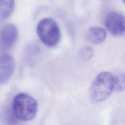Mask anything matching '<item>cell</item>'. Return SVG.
<instances>
[{
    "label": "cell",
    "mask_w": 125,
    "mask_h": 125,
    "mask_svg": "<svg viewBox=\"0 0 125 125\" xmlns=\"http://www.w3.org/2000/svg\"><path fill=\"white\" fill-rule=\"evenodd\" d=\"M115 76L109 72L99 73L92 83L89 89V96L94 103L106 100L114 90Z\"/></svg>",
    "instance_id": "6da1fadb"
},
{
    "label": "cell",
    "mask_w": 125,
    "mask_h": 125,
    "mask_svg": "<svg viewBox=\"0 0 125 125\" xmlns=\"http://www.w3.org/2000/svg\"><path fill=\"white\" fill-rule=\"evenodd\" d=\"M15 0H0V10L1 20L7 19L13 13Z\"/></svg>",
    "instance_id": "ba28073f"
},
{
    "label": "cell",
    "mask_w": 125,
    "mask_h": 125,
    "mask_svg": "<svg viewBox=\"0 0 125 125\" xmlns=\"http://www.w3.org/2000/svg\"><path fill=\"white\" fill-rule=\"evenodd\" d=\"M15 63L10 54L2 52L0 57V83L6 84L10 80L13 74Z\"/></svg>",
    "instance_id": "8992f818"
},
{
    "label": "cell",
    "mask_w": 125,
    "mask_h": 125,
    "mask_svg": "<svg viewBox=\"0 0 125 125\" xmlns=\"http://www.w3.org/2000/svg\"><path fill=\"white\" fill-rule=\"evenodd\" d=\"M36 32L42 42L48 47H54L60 42L61 30L53 18H44L40 20L37 25Z\"/></svg>",
    "instance_id": "3957f363"
},
{
    "label": "cell",
    "mask_w": 125,
    "mask_h": 125,
    "mask_svg": "<svg viewBox=\"0 0 125 125\" xmlns=\"http://www.w3.org/2000/svg\"><path fill=\"white\" fill-rule=\"evenodd\" d=\"M106 29L115 37L125 36V16L118 12H111L105 17Z\"/></svg>",
    "instance_id": "277c9868"
},
{
    "label": "cell",
    "mask_w": 125,
    "mask_h": 125,
    "mask_svg": "<svg viewBox=\"0 0 125 125\" xmlns=\"http://www.w3.org/2000/svg\"><path fill=\"white\" fill-rule=\"evenodd\" d=\"M106 31L101 27L95 26L90 28L87 34L89 42L93 44H100L106 39Z\"/></svg>",
    "instance_id": "52a82bcc"
},
{
    "label": "cell",
    "mask_w": 125,
    "mask_h": 125,
    "mask_svg": "<svg viewBox=\"0 0 125 125\" xmlns=\"http://www.w3.org/2000/svg\"><path fill=\"white\" fill-rule=\"evenodd\" d=\"M114 90L118 92H125V74L115 76Z\"/></svg>",
    "instance_id": "9c48e42d"
},
{
    "label": "cell",
    "mask_w": 125,
    "mask_h": 125,
    "mask_svg": "<svg viewBox=\"0 0 125 125\" xmlns=\"http://www.w3.org/2000/svg\"><path fill=\"white\" fill-rule=\"evenodd\" d=\"M18 30L15 24L10 23L1 29L0 46L1 51H7L13 47L17 40Z\"/></svg>",
    "instance_id": "5b68a950"
},
{
    "label": "cell",
    "mask_w": 125,
    "mask_h": 125,
    "mask_svg": "<svg viewBox=\"0 0 125 125\" xmlns=\"http://www.w3.org/2000/svg\"><path fill=\"white\" fill-rule=\"evenodd\" d=\"M12 110L13 116L17 119L27 122L35 117L38 111V104L31 95L20 93L13 98Z\"/></svg>",
    "instance_id": "7a4b0ae2"
},
{
    "label": "cell",
    "mask_w": 125,
    "mask_h": 125,
    "mask_svg": "<svg viewBox=\"0 0 125 125\" xmlns=\"http://www.w3.org/2000/svg\"><path fill=\"white\" fill-rule=\"evenodd\" d=\"M82 57L85 59H89L92 57L94 55V51L90 47H85L82 50L81 52Z\"/></svg>",
    "instance_id": "30bf717a"
},
{
    "label": "cell",
    "mask_w": 125,
    "mask_h": 125,
    "mask_svg": "<svg viewBox=\"0 0 125 125\" xmlns=\"http://www.w3.org/2000/svg\"><path fill=\"white\" fill-rule=\"evenodd\" d=\"M123 2L125 4V0H123Z\"/></svg>",
    "instance_id": "8fae6325"
}]
</instances>
